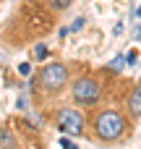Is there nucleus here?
I'll use <instances>...</instances> for the list:
<instances>
[{
    "label": "nucleus",
    "instance_id": "obj_1",
    "mask_svg": "<svg viewBox=\"0 0 141 149\" xmlns=\"http://www.w3.org/2000/svg\"><path fill=\"white\" fill-rule=\"evenodd\" d=\"M86 131L99 144H120L133 134V118L123 107H97L86 118Z\"/></svg>",
    "mask_w": 141,
    "mask_h": 149
},
{
    "label": "nucleus",
    "instance_id": "obj_7",
    "mask_svg": "<svg viewBox=\"0 0 141 149\" xmlns=\"http://www.w3.org/2000/svg\"><path fill=\"white\" fill-rule=\"evenodd\" d=\"M71 3H73V0H47V8L55 10V13H60V10L71 8Z\"/></svg>",
    "mask_w": 141,
    "mask_h": 149
},
{
    "label": "nucleus",
    "instance_id": "obj_12",
    "mask_svg": "<svg viewBox=\"0 0 141 149\" xmlns=\"http://www.w3.org/2000/svg\"><path fill=\"white\" fill-rule=\"evenodd\" d=\"M18 71H21V73H24V76H26V73H29V71H31V65H29V63H21V65H18Z\"/></svg>",
    "mask_w": 141,
    "mask_h": 149
},
{
    "label": "nucleus",
    "instance_id": "obj_4",
    "mask_svg": "<svg viewBox=\"0 0 141 149\" xmlns=\"http://www.w3.org/2000/svg\"><path fill=\"white\" fill-rule=\"evenodd\" d=\"M50 123L63 134V136H84L86 134V115L78 107L63 105L50 113Z\"/></svg>",
    "mask_w": 141,
    "mask_h": 149
},
{
    "label": "nucleus",
    "instance_id": "obj_10",
    "mask_svg": "<svg viewBox=\"0 0 141 149\" xmlns=\"http://www.w3.org/2000/svg\"><path fill=\"white\" fill-rule=\"evenodd\" d=\"M136 58H139V52H136V50H131V52L126 55V60H128V65H133V63H136Z\"/></svg>",
    "mask_w": 141,
    "mask_h": 149
},
{
    "label": "nucleus",
    "instance_id": "obj_3",
    "mask_svg": "<svg viewBox=\"0 0 141 149\" xmlns=\"http://www.w3.org/2000/svg\"><path fill=\"white\" fill-rule=\"evenodd\" d=\"M71 81H73V65L58 60V63H44L37 71L31 84H34V92L39 89L47 97H58V94H63L71 86Z\"/></svg>",
    "mask_w": 141,
    "mask_h": 149
},
{
    "label": "nucleus",
    "instance_id": "obj_2",
    "mask_svg": "<svg viewBox=\"0 0 141 149\" xmlns=\"http://www.w3.org/2000/svg\"><path fill=\"white\" fill-rule=\"evenodd\" d=\"M113 81H115L113 71H84L81 76H76L71 81V100L76 105L94 107L107 97Z\"/></svg>",
    "mask_w": 141,
    "mask_h": 149
},
{
    "label": "nucleus",
    "instance_id": "obj_5",
    "mask_svg": "<svg viewBox=\"0 0 141 149\" xmlns=\"http://www.w3.org/2000/svg\"><path fill=\"white\" fill-rule=\"evenodd\" d=\"M123 110L136 120L141 115V81H136L131 89H128V94H126V105H123Z\"/></svg>",
    "mask_w": 141,
    "mask_h": 149
},
{
    "label": "nucleus",
    "instance_id": "obj_9",
    "mask_svg": "<svg viewBox=\"0 0 141 149\" xmlns=\"http://www.w3.org/2000/svg\"><path fill=\"white\" fill-rule=\"evenodd\" d=\"M60 147H63V149H78V147H76V144H73V141H68L65 136L60 139Z\"/></svg>",
    "mask_w": 141,
    "mask_h": 149
},
{
    "label": "nucleus",
    "instance_id": "obj_6",
    "mask_svg": "<svg viewBox=\"0 0 141 149\" xmlns=\"http://www.w3.org/2000/svg\"><path fill=\"white\" fill-rule=\"evenodd\" d=\"M18 147V139L10 128H0V149H16Z\"/></svg>",
    "mask_w": 141,
    "mask_h": 149
},
{
    "label": "nucleus",
    "instance_id": "obj_8",
    "mask_svg": "<svg viewBox=\"0 0 141 149\" xmlns=\"http://www.w3.org/2000/svg\"><path fill=\"white\" fill-rule=\"evenodd\" d=\"M34 55H37V58L42 60V58L47 55V47H44V45H37V47H34Z\"/></svg>",
    "mask_w": 141,
    "mask_h": 149
},
{
    "label": "nucleus",
    "instance_id": "obj_11",
    "mask_svg": "<svg viewBox=\"0 0 141 149\" xmlns=\"http://www.w3.org/2000/svg\"><path fill=\"white\" fill-rule=\"evenodd\" d=\"M81 26H84V18H76V21H73V26H71V29H73V31H78V29H81Z\"/></svg>",
    "mask_w": 141,
    "mask_h": 149
}]
</instances>
